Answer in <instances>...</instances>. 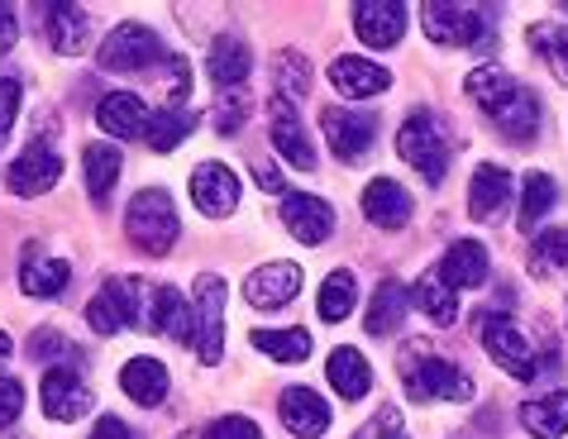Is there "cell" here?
I'll return each instance as SVG.
<instances>
[{"label":"cell","instance_id":"cell-8","mask_svg":"<svg viewBox=\"0 0 568 439\" xmlns=\"http://www.w3.org/2000/svg\"><path fill=\"white\" fill-rule=\"evenodd\" d=\"M158 58H163V39H158L149 24H134V20L110 29L101 53H97V62L105 72H139V68H149V62H158Z\"/></svg>","mask_w":568,"mask_h":439},{"label":"cell","instance_id":"cell-22","mask_svg":"<svg viewBox=\"0 0 568 439\" xmlns=\"http://www.w3.org/2000/svg\"><path fill=\"white\" fill-rule=\"evenodd\" d=\"M507 201H511V172L497 167V163H483L468 182V215L473 220H497Z\"/></svg>","mask_w":568,"mask_h":439},{"label":"cell","instance_id":"cell-31","mask_svg":"<svg viewBox=\"0 0 568 439\" xmlns=\"http://www.w3.org/2000/svg\"><path fill=\"white\" fill-rule=\"evenodd\" d=\"M192 130H196L192 105H163V110H158V115L149 120V134H144V139H149L153 153H172Z\"/></svg>","mask_w":568,"mask_h":439},{"label":"cell","instance_id":"cell-26","mask_svg":"<svg viewBox=\"0 0 568 439\" xmlns=\"http://www.w3.org/2000/svg\"><path fill=\"white\" fill-rule=\"evenodd\" d=\"M211 82H220V91L225 86H244L248 82V68H254V53H248V43L244 39H234V34H220L211 43Z\"/></svg>","mask_w":568,"mask_h":439},{"label":"cell","instance_id":"cell-11","mask_svg":"<svg viewBox=\"0 0 568 439\" xmlns=\"http://www.w3.org/2000/svg\"><path fill=\"white\" fill-rule=\"evenodd\" d=\"M282 225L292 229V239L302 244H325L335 234V211L325 196H306V192H287L282 196Z\"/></svg>","mask_w":568,"mask_h":439},{"label":"cell","instance_id":"cell-3","mask_svg":"<svg viewBox=\"0 0 568 439\" xmlns=\"http://www.w3.org/2000/svg\"><path fill=\"white\" fill-rule=\"evenodd\" d=\"M124 234H130V244L139 254H153V258L178 244L182 220H178V206H172V196L163 186H149V192H139L130 201V211H124Z\"/></svg>","mask_w":568,"mask_h":439},{"label":"cell","instance_id":"cell-34","mask_svg":"<svg viewBox=\"0 0 568 439\" xmlns=\"http://www.w3.org/2000/svg\"><path fill=\"white\" fill-rule=\"evenodd\" d=\"M315 306H321V320L339 325L358 306V277L349 268H335V273L321 282V302H315Z\"/></svg>","mask_w":568,"mask_h":439},{"label":"cell","instance_id":"cell-13","mask_svg":"<svg viewBox=\"0 0 568 439\" xmlns=\"http://www.w3.org/2000/svg\"><path fill=\"white\" fill-rule=\"evenodd\" d=\"M267 130H273V149H277V159H287L292 167H302L311 172L315 167V149H311V134H306V124L296 120V105L292 101H282L273 96V105H267Z\"/></svg>","mask_w":568,"mask_h":439},{"label":"cell","instance_id":"cell-38","mask_svg":"<svg viewBox=\"0 0 568 439\" xmlns=\"http://www.w3.org/2000/svg\"><path fill=\"white\" fill-rule=\"evenodd\" d=\"M87 325L97 329V335H115L130 320H124V302H120V282H105V287L87 302Z\"/></svg>","mask_w":568,"mask_h":439},{"label":"cell","instance_id":"cell-23","mask_svg":"<svg viewBox=\"0 0 568 439\" xmlns=\"http://www.w3.org/2000/svg\"><path fill=\"white\" fill-rule=\"evenodd\" d=\"M120 387L134 406H149L153 411V406L168 401V368L158 364V358H130V364L120 368Z\"/></svg>","mask_w":568,"mask_h":439},{"label":"cell","instance_id":"cell-28","mask_svg":"<svg viewBox=\"0 0 568 439\" xmlns=\"http://www.w3.org/2000/svg\"><path fill=\"white\" fill-rule=\"evenodd\" d=\"M153 335H168L178 344H192V306L182 302L178 287H158L153 292V320H149Z\"/></svg>","mask_w":568,"mask_h":439},{"label":"cell","instance_id":"cell-6","mask_svg":"<svg viewBox=\"0 0 568 439\" xmlns=\"http://www.w3.org/2000/svg\"><path fill=\"white\" fill-rule=\"evenodd\" d=\"M192 349L206 368H215L225 358V282L215 273L196 282V302H192Z\"/></svg>","mask_w":568,"mask_h":439},{"label":"cell","instance_id":"cell-46","mask_svg":"<svg viewBox=\"0 0 568 439\" xmlns=\"http://www.w3.org/2000/svg\"><path fill=\"white\" fill-rule=\"evenodd\" d=\"M377 439H412V435H406V426H402L397 406H383V411H377Z\"/></svg>","mask_w":568,"mask_h":439},{"label":"cell","instance_id":"cell-39","mask_svg":"<svg viewBox=\"0 0 568 439\" xmlns=\"http://www.w3.org/2000/svg\"><path fill=\"white\" fill-rule=\"evenodd\" d=\"M273 68H277V91H273V96L296 101V96H306V91H311V62H306V53L282 49Z\"/></svg>","mask_w":568,"mask_h":439},{"label":"cell","instance_id":"cell-16","mask_svg":"<svg viewBox=\"0 0 568 439\" xmlns=\"http://www.w3.org/2000/svg\"><path fill=\"white\" fill-rule=\"evenodd\" d=\"M354 34L368 49H397L406 34V6H397V0H363L354 10Z\"/></svg>","mask_w":568,"mask_h":439},{"label":"cell","instance_id":"cell-7","mask_svg":"<svg viewBox=\"0 0 568 439\" xmlns=\"http://www.w3.org/2000/svg\"><path fill=\"white\" fill-rule=\"evenodd\" d=\"M483 349L501 372H511V378H520V382H535V372H540L530 339L520 335L516 320L501 316V310H487L483 316Z\"/></svg>","mask_w":568,"mask_h":439},{"label":"cell","instance_id":"cell-1","mask_svg":"<svg viewBox=\"0 0 568 439\" xmlns=\"http://www.w3.org/2000/svg\"><path fill=\"white\" fill-rule=\"evenodd\" d=\"M464 91H468V101L497 124V134L511 139V144H526V139H535V130H540V101H535L511 72L473 68Z\"/></svg>","mask_w":568,"mask_h":439},{"label":"cell","instance_id":"cell-41","mask_svg":"<svg viewBox=\"0 0 568 439\" xmlns=\"http://www.w3.org/2000/svg\"><path fill=\"white\" fill-rule=\"evenodd\" d=\"M244 115H248V91L244 86H225L215 101V130L220 134H240L244 130Z\"/></svg>","mask_w":568,"mask_h":439},{"label":"cell","instance_id":"cell-15","mask_svg":"<svg viewBox=\"0 0 568 439\" xmlns=\"http://www.w3.org/2000/svg\"><path fill=\"white\" fill-rule=\"evenodd\" d=\"M192 201H196L201 215L225 220L234 206H240V177H234L225 163H201L192 172Z\"/></svg>","mask_w":568,"mask_h":439},{"label":"cell","instance_id":"cell-29","mask_svg":"<svg viewBox=\"0 0 568 439\" xmlns=\"http://www.w3.org/2000/svg\"><path fill=\"white\" fill-rule=\"evenodd\" d=\"M402 316H406V287L397 277L377 282V292L368 302V316H363V329H368V335H392V329L402 325Z\"/></svg>","mask_w":568,"mask_h":439},{"label":"cell","instance_id":"cell-51","mask_svg":"<svg viewBox=\"0 0 568 439\" xmlns=\"http://www.w3.org/2000/svg\"><path fill=\"white\" fill-rule=\"evenodd\" d=\"M178 439H196V435H178Z\"/></svg>","mask_w":568,"mask_h":439},{"label":"cell","instance_id":"cell-40","mask_svg":"<svg viewBox=\"0 0 568 439\" xmlns=\"http://www.w3.org/2000/svg\"><path fill=\"white\" fill-rule=\"evenodd\" d=\"M530 49L555 68L559 82H568V29L564 24H530Z\"/></svg>","mask_w":568,"mask_h":439},{"label":"cell","instance_id":"cell-27","mask_svg":"<svg viewBox=\"0 0 568 439\" xmlns=\"http://www.w3.org/2000/svg\"><path fill=\"white\" fill-rule=\"evenodd\" d=\"M43 20H49V39H53L58 53L72 58V53H87L91 49V20L77 6H62V0H58V6L43 10Z\"/></svg>","mask_w":568,"mask_h":439},{"label":"cell","instance_id":"cell-19","mask_svg":"<svg viewBox=\"0 0 568 439\" xmlns=\"http://www.w3.org/2000/svg\"><path fill=\"white\" fill-rule=\"evenodd\" d=\"M277 411H282V426H287L296 439H321L329 430V406H325L321 391H311V387H287L277 401Z\"/></svg>","mask_w":568,"mask_h":439},{"label":"cell","instance_id":"cell-14","mask_svg":"<svg viewBox=\"0 0 568 439\" xmlns=\"http://www.w3.org/2000/svg\"><path fill=\"white\" fill-rule=\"evenodd\" d=\"M412 211H416V196L406 192L402 182L373 177L368 186H363V215H368V225H377V229H406Z\"/></svg>","mask_w":568,"mask_h":439},{"label":"cell","instance_id":"cell-18","mask_svg":"<svg viewBox=\"0 0 568 439\" xmlns=\"http://www.w3.org/2000/svg\"><path fill=\"white\" fill-rule=\"evenodd\" d=\"M302 292V268L296 263H263L258 273H248V282H244V296L254 302L258 310H277V306H287L292 296Z\"/></svg>","mask_w":568,"mask_h":439},{"label":"cell","instance_id":"cell-12","mask_svg":"<svg viewBox=\"0 0 568 439\" xmlns=\"http://www.w3.org/2000/svg\"><path fill=\"white\" fill-rule=\"evenodd\" d=\"M39 397H43V416L49 420H82L91 411V387L82 382L77 368H49Z\"/></svg>","mask_w":568,"mask_h":439},{"label":"cell","instance_id":"cell-20","mask_svg":"<svg viewBox=\"0 0 568 439\" xmlns=\"http://www.w3.org/2000/svg\"><path fill=\"white\" fill-rule=\"evenodd\" d=\"M439 282L445 287H483L487 273H493V258H487V248L478 239H459V244H449L445 248V258H439Z\"/></svg>","mask_w":568,"mask_h":439},{"label":"cell","instance_id":"cell-21","mask_svg":"<svg viewBox=\"0 0 568 439\" xmlns=\"http://www.w3.org/2000/svg\"><path fill=\"white\" fill-rule=\"evenodd\" d=\"M149 120H153L149 105L139 101L134 91H110V96H101V105H97V124L115 139H144Z\"/></svg>","mask_w":568,"mask_h":439},{"label":"cell","instance_id":"cell-35","mask_svg":"<svg viewBox=\"0 0 568 439\" xmlns=\"http://www.w3.org/2000/svg\"><path fill=\"white\" fill-rule=\"evenodd\" d=\"M68 282H72V268L62 258H34V254L24 258V273H20L24 296H43V302H49V296H58Z\"/></svg>","mask_w":568,"mask_h":439},{"label":"cell","instance_id":"cell-17","mask_svg":"<svg viewBox=\"0 0 568 439\" xmlns=\"http://www.w3.org/2000/svg\"><path fill=\"white\" fill-rule=\"evenodd\" d=\"M329 86H335L344 101H368V96H383V91L392 86V72L377 68V62H368V58L344 53V58L329 62Z\"/></svg>","mask_w":568,"mask_h":439},{"label":"cell","instance_id":"cell-9","mask_svg":"<svg viewBox=\"0 0 568 439\" xmlns=\"http://www.w3.org/2000/svg\"><path fill=\"white\" fill-rule=\"evenodd\" d=\"M58 177H62V159L49 139H34V144L6 167V186L14 196H43L58 186Z\"/></svg>","mask_w":568,"mask_h":439},{"label":"cell","instance_id":"cell-49","mask_svg":"<svg viewBox=\"0 0 568 439\" xmlns=\"http://www.w3.org/2000/svg\"><path fill=\"white\" fill-rule=\"evenodd\" d=\"M254 177H258L263 192H282V196H287V186H282V172L273 163H254Z\"/></svg>","mask_w":568,"mask_h":439},{"label":"cell","instance_id":"cell-42","mask_svg":"<svg viewBox=\"0 0 568 439\" xmlns=\"http://www.w3.org/2000/svg\"><path fill=\"white\" fill-rule=\"evenodd\" d=\"M14 115H20V82L14 76H0V144L14 130Z\"/></svg>","mask_w":568,"mask_h":439},{"label":"cell","instance_id":"cell-32","mask_svg":"<svg viewBox=\"0 0 568 439\" xmlns=\"http://www.w3.org/2000/svg\"><path fill=\"white\" fill-rule=\"evenodd\" d=\"M254 349H263L267 358H277V364H306L311 358V329H254Z\"/></svg>","mask_w":568,"mask_h":439},{"label":"cell","instance_id":"cell-10","mask_svg":"<svg viewBox=\"0 0 568 439\" xmlns=\"http://www.w3.org/2000/svg\"><path fill=\"white\" fill-rule=\"evenodd\" d=\"M321 130H325V139H329V149H335L339 163H363V153H368L373 139H377V120L363 115V110L329 105L321 115Z\"/></svg>","mask_w":568,"mask_h":439},{"label":"cell","instance_id":"cell-45","mask_svg":"<svg viewBox=\"0 0 568 439\" xmlns=\"http://www.w3.org/2000/svg\"><path fill=\"white\" fill-rule=\"evenodd\" d=\"M29 349H34V358H62V354H68V339L53 335V329H34Z\"/></svg>","mask_w":568,"mask_h":439},{"label":"cell","instance_id":"cell-25","mask_svg":"<svg viewBox=\"0 0 568 439\" xmlns=\"http://www.w3.org/2000/svg\"><path fill=\"white\" fill-rule=\"evenodd\" d=\"M520 426L535 439H564L568 435V391H545L520 406Z\"/></svg>","mask_w":568,"mask_h":439},{"label":"cell","instance_id":"cell-37","mask_svg":"<svg viewBox=\"0 0 568 439\" xmlns=\"http://www.w3.org/2000/svg\"><path fill=\"white\" fill-rule=\"evenodd\" d=\"M564 268H568V225L535 234V244H530V273L535 277H555Z\"/></svg>","mask_w":568,"mask_h":439},{"label":"cell","instance_id":"cell-50","mask_svg":"<svg viewBox=\"0 0 568 439\" xmlns=\"http://www.w3.org/2000/svg\"><path fill=\"white\" fill-rule=\"evenodd\" d=\"M10 354H14V344H10V335H6V329H0V368L10 364Z\"/></svg>","mask_w":568,"mask_h":439},{"label":"cell","instance_id":"cell-36","mask_svg":"<svg viewBox=\"0 0 568 439\" xmlns=\"http://www.w3.org/2000/svg\"><path fill=\"white\" fill-rule=\"evenodd\" d=\"M416 306L435 325H454V320H459V292L445 287L439 273H420V282H416Z\"/></svg>","mask_w":568,"mask_h":439},{"label":"cell","instance_id":"cell-5","mask_svg":"<svg viewBox=\"0 0 568 439\" xmlns=\"http://www.w3.org/2000/svg\"><path fill=\"white\" fill-rule=\"evenodd\" d=\"M420 29L430 43H445V49H493L497 29H493V14L478 10V6H420Z\"/></svg>","mask_w":568,"mask_h":439},{"label":"cell","instance_id":"cell-43","mask_svg":"<svg viewBox=\"0 0 568 439\" xmlns=\"http://www.w3.org/2000/svg\"><path fill=\"white\" fill-rule=\"evenodd\" d=\"M206 439H263V430L248 416H220Z\"/></svg>","mask_w":568,"mask_h":439},{"label":"cell","instance_id":"cell-44","mask_svg":"<svg viewBox=\"0 0 568 439\" xmlns=\"http://www.w3.org/2000/svg\"><path fill=\"white\" fill-rule=\"evenodd\" d=\"M20 411H24V387L14 382V378H0V430L14 426Z\"/></svg>","mask_w":568,"mask_h":439},{"label":"cell","instance_id":"cell-4","mask_svg":"<svg viewBox=\"0 0 568 439\" xmlns=\"http://www.w3.org/2000/svg\"><path fill=\"white\" fill-rule=\"evenodd\" d=\"M397 153L430 186H439L445 182V172H449V130H445V120H439L435 110H412L406 124L397 130Z\"/></svg>","mask_w":568,"mask_h":439},{"label":"cell","instance_id":"cell-2","mask_svg":"<svg viewBox=\"0 0 568 439\" xmlns=\"http://www.w3.org/2000/svg\"><path fill=\"white\" fill-rule=\"evenodd\" d=\"M402 378L412 401H473V378L459 364L430 354V344H412V354L402 358Z\"/></svg>","mask_w":568,"mask_h":439},{"label":"cell","instance_id":"cell-33","mask_svg":"<svg viewBox=\"0 0 568 439\" xmlns=\"http://www.w3.org/2000/svg\"><path fill=\"white\" fill-rule=\"evenodd\" d=\"M82 167H87V196H91V201H105L110 192H115V182H120V149H110V144H87Z\"/></svg>","mask_w":568,"mask_h":439},{"label":"cell","instance_id":"cell-47","mask_svg":"<svg viewBox=\"0 0 568 439\" xmlns=\"http://www.w3.org/2000/svg\"><path fill=\"white\" fill-rule=\"evenodd\" d=\"M91 439H134V435H130V426H124L120 416H105V420L91 426Z\"/></svg>","mask_w":568,"mask_h":439},{"label":"cell","instance_id":"cell-48","mask_svg":"<svg viewBox=\"0 0 568 439\" xmlns=\"http://www.w3.org/2000/svg\"><path fill=\"white\" fill-rule=\"evenodd\" d=\"M14 39H20V20H14L10 6H0V53H10Z\"/></svg>","mask_w":568,"mask_h":439},{"label":"cell","instance_id":"cell-30","mask_svg":"<svg viewBox=\"0 0 568 439\" xmlns=\"http://www.w3.org/2000/svg\"><path fill=\"white\" fill-rule=\"evenodd\" d=\"M555 196H559V186H555L549 172H526V186H520V215H516L520 234H535V225L555 211Z\"/></svg>","mask_w":568,"mask_h":439},{"label":"cell","instance_id":"cell-24","mask_svg":"<svg viewBox=\"0 0 568 439\" xmlns=\"http://www.w3.org/2000/svg\"><path fill=\"white\" fill-rule=\"evenodd\" d=\"M325 378L344 401H363L368 397V387H373V368H368V358H363L358 349L339 344V349L329 354V364H325Z\"/></svg>","mask_w":568,"mask_h":439}]
</instances>
